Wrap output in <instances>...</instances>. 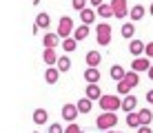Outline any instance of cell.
I'll list each match as a JSON object with an SVG mask.
<instances>
[{"instance_id":"obj_1","label":"cell","mask_w":153,"mask_h":133,"mask_svg":"<svg viewBox=\"0 0 153 133\" xmlns=\"http://www.w3.org/2000/svg\"><path fill=\"white\" fill-rule=\"evenodd\" d=\"M115 124H118V115L111 113V111H102V115H98L96 120V126L100 131H111L115 129Z\"/></svg>"},{"instance_id":"obj_2","label":"cell","mask_w":153,"mask_h":133,"mask_svg":"<svg viewBox=\"0 0 153 133\" xmlns=\"http://www.w3.org/2000/svg\"><path fill=\"white\" fill-rule=\"evenodd\" d=\"M98 102H100V109H102V111H111V113H115L118 109H122V98H118V95H111V93L102 95Z\"/></svg>"},{"instance_id":"obj_3","label":"cell","mask_w":153,"mask_h":133,"mask_svg":"<svg viewBox=\"0 0 153 133\" xmlns=\"http://www.w3.org/2000/svg\"><path fill=\"white\" fill-rule=\"evenodd\" d=\"M73 29H76V25H73V20L69 18V16H62V18L58 20V31H56V33L60 36V38H71Z\"/></svg>"},{"instance_id":"obj_4","label":"cell","mask_w":153,"mask_h":133,"mask_svg":"<svg viewBox=\"0 0 153 133\" xmlns=\"http://www.w3.org/2000/svg\"><path fill=\"white\" fill-rule=\"evenodd\" d=\"M111 9H113V18H120L122 20L124 16H129V2L126 0H111Z\"/></svg>"},{"instance_id":"obj_5","label":"cell","mask_w":153,"mask_h":133,"mask_svg":"<svg viewBox=\"0 0 153 133\" xmlns=\"http://www.w3.org/2000/svg\"><path fill=\"white\" fill-rule=\"evenodd\" d=\"M96 38H98V45H109V42H111V27H109L107 22L98 25Z\"/></svg>"},{"instance_id":"obj_6","label":"cell","mask_w":153,"mask_h":133,"mask_svg":"<svg viewBox=\"0 0 153 133\" xmlns=\"http://www.w3.org/2000/svg\"><path fill=\"white\" fill-rule=\"evenodd\" d=\"M153 65V60H149L146 56H140V58H133V62H131V71L135 73H142V71H149Z\"/></svg>"},{"instance_id":"obj_7","label":"cell","mask_w":153,"mask_h":133,"mask_svg":"<svg viewBox=\"0 0 153 133\" xmlns=\"http://www.w3.org/2000/svg\"><path fill=\"white\" fill-rule=\"evenodd\" d=\"M60 115H62V120H67L71 124V122H76V118L80 115V111H78L76 104H65V106H62V111H60Z\"/></svg>"},{"instance_id":"obj_8","label":"cell","mask_w":153,"mask_h":133,"mask_svg":"<svg viewBox=\"0 0 153 133\" xmlns=\"http://www.w3.org/2000/svg\"><path fill=\"white\" fill-rule=\"evenodd\" d=\"M135 106H138V98L135 95H124L122 98V111L124 113H131V111H135Z\"/></svg>"},{"instance_id":"obj_9","label":"cell","mask_w":153,"mask_h":133,"mask_svg":"<svg viewBox=\"0 0 153 133\" xmlns=\"http://www.w3.org/2000/svg\"><path fill=\"white\" fill-rule=\"evenodd\" d=\"M84 80H87V84H98V80H100L98 67H87L84 69Z\"/></svg>"},{"instance_id":"obj_10","label":"cell","mask_w":153,"mask_h":133,"mask_svg":"<svg viewBox=\"0 0 153 133\" xmlns=\"http://www.w3.org/2000/svg\"><path fill=\"white\" fill-rule=\"evenodd\" d=\"M58 40H60V36L58 33H45V38H42V45H45V49H56L58 47Z\"/></svg>"},{"instance_id":"obj_11","label":"cell","mask_w":153,"mask_h":133,"mask_svg":"<svg viewBox=\"0 0 153 133\" xmlns=\"http://www.w3.org/2000/svg\"><path fill=\"white\" fill-rule=\"evenodd\" d=\"M96 13H98L102 20H109V18H113V9H111V4H109V2H102V4H100V7L96 9Z\"/></svg>"},{"instance_id":"obj_12","label":"cell","mask_w":153,"mask_h":133,"mask_svg":"<svg viewBox=\"0 0 153 133\" xmlns=\"http://www.w3.org/2000/svg\"><path fill=\"white\" fill-rule=\"evenodd\" d=\"M96 9H82L80 11V20H82V25H93V20H96Z\"/></svg>"},{"instance_id":"obj_13","label":"cell","mask_w":153,"mask_h":133,"mask_svg":"<svg viewBox=\"0 0 153 133\" xmlns=\"http://www.w3.org/2000/svg\"><path fill=\"white\" fill-rule=\"evenodd\" d=\"M144 47H146V42H142V40H131V45H129V51L133 53L135 58H140L142 53H144Z\"/></svg>"},{"instance_id":"obj_14","label":"cell","mask_w":153,"mask_h":133,"mask_svg":"<svg viewBox=\"0 0 153 133\" xmlns=\"http://www.w3.org/2000/svg\"><path fill=\"white\" fill-rule=\"evenodd\" d=\"M84 98H89V100H100V98H102V91H100L98 84H87V93H84Z\"/></svg>"},{"instance_id":"obj_15","label":"cell","mask_w":153,"mask_h":133,"mask_svg":"<svg viewBox=\"0 0 153 133\" xmlns=\"http://www.w3.org/2000/svg\"><path fill=\"white\" fill-rule=\"evenodd\" d=\"M42 60H45L49 67H56V62H58V53H56V49H45V51H42Z\"/></svg>"},{"instance_id":"obj_16","label":"cell","mask_w":153,"mask_h":133,"mask_svg":"<svg viewBox=\"0 0 153 133\" xmlns=\"http://www.w3.org/2000/svg\"><path fill=\"white\" fill-rule=\"evenodd\" d=\"M36 27H38V29H47V27H51V18H49V13L40 11L38 16H36Z\"/></svg>"},{"instance_id":"obj_17","label":"cell","mask_w":153,"mask_h":133,"mask_svg":"<svg viewBox=\"0 0 153 133\" xmlns=\"http://www.w3.org/2000/svg\"><path fill=\"white\" fill-rule=\"evenodd\" d=\"M58 78H60V71H58V67H49V69L45 71V82L56 84V82H58Z\"/></svg>"},{"instance_id":"obj_18","label":"cell","mask_w":153,"mask_h":133,"mask_svg":"<svg viewBox=\"0 0 153 133\" xmlns=\"http://www.w3.org/2000/svg\"><path fill=\"white\" fill-rule=\"evenodd\" d=\"M138 115H140V126H149L151 124V120H153V111L151 109H140Z\"/></svg>"},{"instance_id":"obj_19","label":"cell","mask_w":153,"mask_h":133,"mask_svg":"<svg viewBox=\"0 0 153 133\" xmlns=\"http://www.w3.org/2000/svg\"><path fill=\"white\" fill-rule=\"evenodd\" d=\"M84 60H87V65H89V67H98L100 62H102V56H100V51L93 49V51H89V53H87V58H84Z\"/></svg>"},{"instance_id":"obj_20","label":"cell","mask_w":153,"mask_h":133,"mask_svg":"<svg viewBox=\"0 0 153 133\" xmlns=\"http://www.w3.org/2000/svg\"><path fill=\"white\" fill-rule=\"evenodd\" d=\"M144 13H146V9L142 7L140 2L135 4V7H131V9H129V16H131V20H142V18H144Z\"/></svg>"},{"instance_id":"obj_21","label":"cell","mask_w":153,"mask_h":133,"mask_svg":"<svg viewBox=\"0 0 153 133\" xmlns=\"http://www.w3.org/2000/svg\"><path fill=\"white\" fill-rule=\"evenodd\" d=\"M73 38H76L78 42L87 40V38H89V27H87V25H82V27H76V29H73Z\"/></svg>"},{"instance_id":"obj_22","label":"cell","mask_w":153,"mask_h":133,"mask_svg":"<svg viewBox=\"0 0 153 133\" xmlns=\"http://www.w3.org/2000/svg\"><path fill=\"white\" fill-rule=\"evenodd\" d=\"M76 106H78V111H80V113H89V111H91V106H93V100H89V98H80Z\"/></svg>"},{"instance_id":"obj_23","label":"cell","mask_w":153,"mask_h":133,"mask_svg":"<svg viewBox=\"0 0 153 133\" xmlns=\"http://www.w3.org/2000/svg\"><path fill=\"white\" fill-rule=\"evenodd\" d=\"M47 120H49L47 109H36V111H33V122H36V124H45Z\"/></svg>"},{"instance_id":"obj_24","label":"cell","mask_w":153,"mask_h":133,"mask_svg":"<svg viewBox=\"0 0 153 133\" xmlns=\"http://www.w3.org/2000/svg\"><path fill=\"white\" fill-rule=\"evenodd\" d=\"M126 126H131V129H138V126H140V115H138V111L126 113Z\"/></svg>"},{"instance_id":"obj_25","label":"cell","mask_w":153,"mask_h":133,"mask_svg":"<svg viewBox=\"0 0 153 133\" xmlns=\"http://www.w3.org/2000/svg\"><path fill=\"white\" fill-rule=\"evenodd\" d=\"M56 67H58V71H69L71 69V60H69V56H60L58 58V62H56Z\"/></svg>"},{"instance_id":"obj_26","label":"cell","mask_w":153,"mask_h":133,"mask_svg":"<svg viewBox=\"0 0 153 133\" xmlns=\"http://www.w3.org/2000/svg\"><path fill=\"white\" fill-rule=\"evenodd\" d=\"M124 82H126V84H131V87H138V84H140V73H135V71H126V73H124Z\"/></svg>"},{"instance_id":"obj_27","label":"cell","mask_w":153,"mask_h":133,"mask_svg":"<svg viewBox=\"0 0 153 133\" xmlns=\"http://www.w3.org/2000/svg\"><path fill=\"white\" fill-rule=\"evenodd\" d=\"M62 49H65L67 53L76 51V49H78V40L73 38V36H71V38H65V40H62Z\"/></svg>"},{"instance_id":"obj_28","label":"cell","mask_w":153,"mask_h":133,"mask_svg":"<svg viewBox=\"0 0 153 133\" xmlns=\"http://www.w3.org/2000/svg\"><path fill=\"white\" fill-rule=\"evenodd\" d=\"M109 73H111V78H113V80H118V82H120V80H124V73H126V71L122 69V65H113Z\"/></svg>"},{"instance_id":"obj_29","label":"cell","mask_w":153,"mask_h":133,"mask_svg":"<svg viewBox=\"0 0 153 133\" xmlns=\"http://www.w3.org/2000/svg\"><path fill=\"white\" fill-rule=\"evenodd\" d=\"M122 38H126V40H133V33H135V27H133V22H126V25H122Z\"/></svg>"},{"instance_id":"obj_30","label":"cell","mask_w":153,"mask_h":133,"mask_svg":"<svg viewBox=\"0 0 153 133\" xmlns=\"http://www.w3.org/2000/svg\"><path fill=\"white\" fill-rule=\"evenodd\" d=\"M131 89H133V87H131V84H126L124 80H120V82H118V93L122 95V98H124V95H129V93H131Z\"/></svg>"},{"instance_id":"obj_31","label":"cell","mask_w":153,"mask_h":133,"mask_svg":"<svg viewBox=\"0 0 153 133\" xmlns=\"http://www.w3.org/2000/svg\"><path fill=\"white\" fill-rule=\"evenodd\" d=\"M73 9H78V11H82V9H87V0H71Z\"/></svg>"},{"instance_id":"obj_32","label":"cell","mask_w":153,"mask_h":133,"mask_svg":"<svg viewBox=\"0 0 153 133\" xmlns=\"http://www.w3.org/2000/svg\"><path fill=\"white\" fill-rule=\"evenodd\" d=\"M80 131H82V129H80V126L76 124V122H71V124H69V126L65 129V133H80Z\"/></svg>"},{"instance_id":"obj_33","label":"cell","mask_w":153,"mask_h":133,"mask_svg":"<svg viewBox=\"0 0 153 133\" xmlns=\"http://www.w3.org/2000/svg\"><path fill=\"white\" fill-rule=\"evenodd\" d=\"M49 133H65V129H62V124H58V122H53V124L49 126Z\"/></svg>"},{"instance_id":"obj_34","label":"cell","mask_w":153,"mask_h":133,"mask_svg":"<svg viewBox=\"0 0 153 133\" xmlns=\"http://www.w3.org/2000/svg\"><path fill=\"white\" fill-rule=\"evenodd\" d=\"M144 53H146V58H149V60H153V42H146Z\"/></svg>"},{"instance_id":"obj_35","label":"cell","mask_w":153,"mask_h":133,"mask_svg":"<svg viewBox=\"0 0 153 133\" xmlns=\"http://www.w3.org/2000/svg\"><path fill=\"white\" fill-rule=\"evenodd\" d=\"M138 133H153L151 126H138Z\"/></svg>"},{"instance_id":"obj_36","label":"cell","mask_w":153,"mask_h":133,"mask_svg":"<svg viewBox=\"0 0 153 133\" xmlns=\"http://www.w3.org/2000/svg\"><path fill=\"white\" fill-rule=\"evenodd\" d=\"M89 2H91V4H93V7H96V9H98V7H100V4H102V2H104V0H89Z\"/></svg>"},{"instance_id":"obj_37","label":"cell","mask_w":153,"mask_h":133,"mask_svg":"<svg viewBox=\"0 0 153 133\" xmlns=\"http://www.w3.org/2000/svg\"><path fill=\"white\" fill-rule=\"evenodd\" d=\"M146 100H149V102L153 104V89H151V91H146Z\"/></svg>"},{"instance_id":"obj_38","label":"cell","mask_w":153,"mask_h":133,"mask_svg":"<svg viewBox=\"0 0 153 133\" xmlns=\"http://www.w3.org/2000/svg\"><path fill=\"white\" fill-rule=\"evenodd\" d=\"M146 73H149V78L153 80V65H151V69H149V71H146Z\"/></svg>"},{"instance_id":"obj_39","label":"cell","mask_w":153,"mask_h":133,"mask_svg":"<svg viewBox=\"0 0 153 133\" xmlns=\"http://www.w3.org/2000/svg\"><path fill=\"white\" fill-rule=\"evenodd\" d=\"M104 133H122V131H115V129H111V131H104Z\"/></svg>"},{"instance_id":"obj_40","label":"cell","mask_w":153,"mask_h":133,"mask_svg":"<svg viewBox=\"0 0 153 133\" xmlns=\"http://www.w3.org/2000/svg\"><path fill=\"white\" fill-rule=\"evenodd\" d=\"M149 11H151V13H153V2H151V9H149Z\"/></svg>"},{"instance_id":"obj_41","label":"cell","mask_w":153,"mask_h":133,"mask_svg":"<svg viewBox=\"0 0 153 133\" xmlns=\"http://www.w3.org/2000/svg\"><path fill=\"white\" fill-rule=\"evenodd\" d=\"M80 133H84V131H80Z\"/></svg>"}]
</instances>
